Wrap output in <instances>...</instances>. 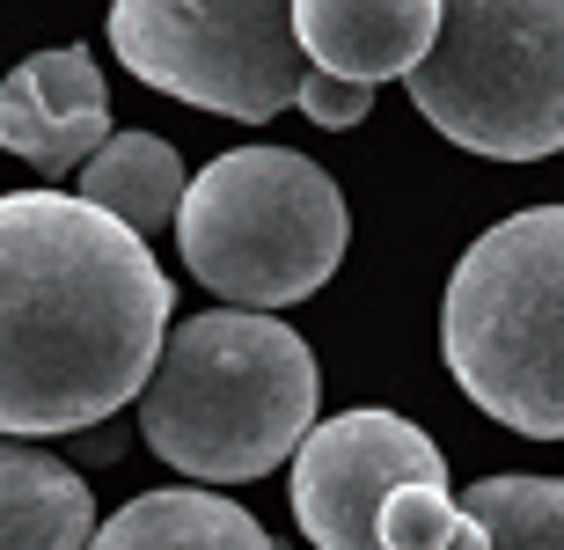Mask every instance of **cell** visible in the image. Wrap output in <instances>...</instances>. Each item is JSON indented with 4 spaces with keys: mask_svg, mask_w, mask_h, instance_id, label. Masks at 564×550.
I'll return each instance as SVG.
<instances>
[{
    "mask_svg": "<svg viewBox=\"0 0 564 550\" xmlns=\"http://www.w3.org/2000/svg\"><path fill=\"white\" fill-rule=\"evenodd\" d=\"M308 66L345 82H411L440 37V0H293Z\"/></svg>",
    "mask_w": 564,
    "mask_h": 550,
    "instance_id": "9c48e42d",
    "label": "cell"
},
{
    "mask_svg": "<svg viewBox=\"0 0 564 550\" xmlns=\"http://www.w3.org/2000/svg\"><path fill=\"white\" fill-rule=\"evenodd\" d=\"M88 550H279L272 536L257 529V514H242L235 499L213 492H140L110 514Z\"/></svg>",
    "mask_w": 564,
    "mask_h": 550,
    "instance_id": "8fae6325",
    "label": "cell"
},
{
    "mask_svg": "<svg viewBox=\"0 0 564 550\" xmlns=\"http://www.w3.org/2000/svg\"><path fill=\"white\" fill-rule=\"evenodd\" d=\"M315 353L272 309H206L176 323L140 389V433L198 485H257L315 433Z\"/></svg>",
    "mask_w": 564,
    "mask_h": 550,
    "instance_id": "7a4b0ae2",
    "label": "cell"
},
{
    "mask_svg": "<svg viewBox=\"0 0 564 550\" xmlns=\"http://www.w3.org/2000/svg\"><path fill=\"white\" fill-rule=\"evenodd\" d=\"M184 191H191L184 162H176V148L154 140V132H118V140H104V148L82 162V198L118 213V220L140 228V235L169 228V220L184 213Z\"/></svg>",
    "mask_w": 564,
    "mask_h": 550,
    "instance_id": "7c38bea8",
    "label": "cell"
},
{
    "mask_svg": "<svg viewBox=\"0 0 564 550\" xmlns=\"http://www.w3.org/2000/svg\"><path fill=\"white\" fill-rule=\"evenodd\" d=\"M169 272L118 213L0 198V433H82L132 403L169 345Z\"/></svg>",
    "mask_w": 564,
    "mask_h": 550,
    "instance_id": "6da1fadb",
    "label": "cell"
},
{
    "mask_svg": "<svg viewBox=\"0 0 564 550\" xmlns=\"http://www.w3.org/2000/svg\"><path fill=\"white\" fill-rule=\"evenodd\" d=\"M110 44L132 82L242 126L279 118L308 74L293 0H110Z\"/></svg>",
    "mask_w": 564,
    "mask_h": 550,
    "instance_id": "8992f818",
    "label": "cell"
},
{
    "mask_svg": "<svg viewBox=\"0 0 564 550\" xmlns=\"http://www.w3.org/2000/svg\"><path fill=\"white\" fill-rule=\"evenodd\" d=\"M96 499L59 455L0 433V550H88Z\"/></svg>",
    "mask_w": 564,
    "mask_h": 550,
    "instance_id": "30bf717a",
    "label": "cell"
},
{
    "mask_svg": "<svg viewBox=\"0 0 564 550\" xmlns=\"http://www.w3.org/2000/svg\"><path fill=\"white\" fill-rule=\"evenodd\" d=\"M403 485H455L433 433L381 403L337 411L293 447V521L315 550H389L381 514Z\"/></svg>",
    "mask_w": 564,
    "mask_h": 550,
    "instance_id": "52a82bcc",
    "label": "cell"
},
{
    "mask_svg": "<svg viewBox=\"0 0 564 550\" xmlns=\"http://www.w3.org/2000/svg\"><path fill=\"white\" fill-rule=\"evenodd\" d=\"M440 353L477 411L564 441V206H528L462 250Z\"/></svg>",
    "mask_w": 564,
    "mask_h": 550,
    "instance_id": "3957f363",
    "label": "cell"
},
{
    "mask_svg": "<svg viewBox=\"0 0 564 550\" xmlns=\"http://www.w3.org/2000/svg\"><path fill=\"white\" fill-rule=\"evenodd\" d=\"M462 507L484 521L491 550H564V477H477Z\"/></svg>",
    "mask_w": 564,
    "mask_h": 550,
    "instance_id": "4fadbf2b",
    "label": "cell"
},
{
    "mask_svg": "<svg viewBox=\"0 0 564 550\" xmlns=\"http://www.w3.org/2000/svg\"><path fill=\"white\" fill-rule=\"evenodd\" d=\"M411 104L484 162L564 154V0H440Z\"/></svg>",
    "mask_w": 564,
    "mask_h": 550,
    "instance_id": "5b68a950",
    "label": "cell"
},
{
    "mask_svg": "<svg viewBox=\"0 0 564 550\" xmlns=\"http://www.w3.org/2000/svg\"><path fill=\"white\" fill-rule=\"evenodd\" d=\"M104 140H110V88L82 44L30 52L0 82V148L30 162L37 176L82 170Z\"/></svg>",
    "mask_w": 564,
    "mask_h": 550,
    "instance_id": "ba28073f",
    "label": "cell"
},
{
    "mask_svg": "<svg viewBox=\"0 0 564 550\" xmlns=\"http://www.w3.org/2000/svg\"><path fill=\"white\" fill-rule=\"evenodd\" d=\"M345 198L308 154L235 148L191 176L176 242L198 287L235 309H293L330 287L345 257Z\"/></svg>",
    "mask_w": 564,
    "mask_h": 550,
    "instance_id": "277c9868",
    "label": "cell"
},
{
    "mask_svg": "<svg viewBox=\"0 0 564 550\" xmlns=\"http://www.w3.org/2000/svg\"><path fill=\"white\" fill-rule=\"evenodd\" d=\"M293 104H301V118H315V126L345 132V126H359V118L375 110V82H345V74H323V66H308Z\"/></svg>",
    "mask_w": 564,
    "mask_h": 550,
    "instance_id": "5bb4252c",
    "label": "cell"
}]
</instances>
